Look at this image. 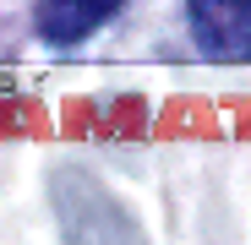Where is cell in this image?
<instances>
[{"label":"cell","mask_w":251,"mask_h":245,"mask_svg":"<svg viewBox=\"0 0 251 245\" xmlns=\"http://www.w3.org/2000/svg\"><path fill=\"white\" fill-rule=\"evenodd\" d=\"M191 38L213 60H251V0H191Z\"/></svg>","instance_id":"cell-1"},{"label":"cell","mask_w":251,"mask_h":245,"mask_svg":"<svg viewBox=\"0 0 251 245\" xmlns=\"http://www.w3.org/2000/svg\"><path fill=\"white\" fill-rule=\"evenodd\" d=\"M115 11H120V0H44L38 6V33L50 44H76L99 22H109Z\"/></svg>","instance_id":"cell-2"}]
</instances>
